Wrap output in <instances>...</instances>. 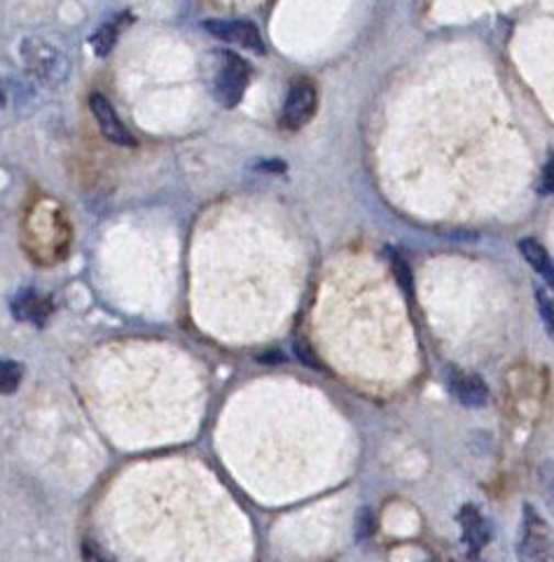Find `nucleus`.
<instances>
[{"label":"nucleus","instance_id":"1","mask_svg":"<svg viewBox=\"0 0 554 562\" xmlns=\"http://www.w3.org/2000/svg\"><path fill=\"white\" fill-rule=\"evenodd\" d=\"M22 61L33 78L45 87H62L70 75L66 49L47 37L29 35L22 43Z\"/></svg>","mask_w":554,"mask_h":562},{"label":"nucleus","instance_id":"2","mask_svg":"<svg viewBox=\"0 0 554 562\" xmlns=\"http://www.w3.org/2000/svg\"><path fill=\"white\" fill-rule=\"evenodd\" d=\"M514 549L520 562H554V530L541 509L529 502L522 507Z\"/></svg>","mask_w":554,"mask_h":562},{"label":"nucleus","instance_id":"3","mask_svg":"<svg viewBox=\"0 0 554 562\" xmlns=\"http://www.w3.org/2000/svg\"><path fill=\"white\" fill-rule=\"evenodd\" d=\"M248 82H251V66L239 54L225 52L215 75V87H213L215 101L225 108L239 105L248 89Z\"/></svg>","mask_w":554,"mask_h":562},{"label":"nucleus","instance_id":"4","mask_svg":"<svg viewBox=\"0 0 554 562\" xmlns=\"http://www.w3.org/2000/svg\"><path fill=\"white\" fill-rule=\"evenodd\" d=\"M319 108V91L311 80L300 78L295 80L288 89V97L281 110V126L286 131H300L304 128Z\"/></svg>","mask_w":554,"mask_h":562},{"label":"nucleus","instance_id":"5","mask_svg":"<svg viewBox=\"0 0 554 562\" xmlns=\"http://www.w3.org/2000/svg\"><path fill=\"white\" fill-rule=\"evenodd\" d=\"M201 26H204L207 33L218 37V41L239 45L255 54H265L261 29H257L253 22H246V19H207Z\"/></svg>","mask_w":554,"mask_h":562},{"label":"nucleus","instance_id":"6","mask_svg":"<svg viewBox=\"0 0 554 562\" xmlns=\"http://www.w3.org/2000/svg\"><path fill=\"white\" fill-rule=\"evenodd\" d=\"M450 395L466 408H483L489 404V385L475 371L450 369L447 371Z\"/></svg>","mask_w":554,"mask_h":562},{"label":"nucleus","instance_id":"7","mask_svg":"<svg viewBox=\"0 0 554 562\" xmlns=\"http://www.w3.org/2000/svg\"><path fill=\"white\" fill-rule=\"evenodd\" d=\"M89 108H91V115L97 117L101 134H103V138L108 143L120 145V147H134L136 145L134 134L124 126V122L120 120L113 103H110L103 97V93H91V97H89Z\"/></svg>","mask_w":554,"mask_h":562},{"label":"nucleus","instance_id":"8","mask_svg":"<svg viewBox=\"0 0 554 562\" xmlns=\"http://www.w3.org/2000/svg\"><path fill=\"white\" fill-rule=\"evenodd\" d=\"M458 528L461 535H464L466 547L470 549V553H483L489 541H491V522L485 516L483 509H477L475 504H464L458 512Z\"/></svg>","mask_w":554,"mask_h":562},{"label":"nucleus","instance_id":"9","mask_svg":"<svg viewBox=\"0 0 554 562\" xmlns=\"http://www.w3.org/2000/svg\"><path fill=\"white\" fill-rule=\"evenodd\" d=\"M12 313H14L16 321L31 323L35 327H43L52 315V302L38 292L24 290L12 299Z\"/></svg>","mask_w":554,"mask_h":562},{"label":"nucleus","instance_id":"10","mask_svg":"<svg viewBox=\"0 0 554 562\" xmlns=\"http://www.w3.org/2000/svg\"><path fill=\"white\" fill-rule=\"evenodd\" d=\"M520 252L524 257L527 265L539 273L550 288H554V259L550 257V252L541 246L535 238H522L520 240Z\"/></svg>","mask_w":554,"mask_h":562},{"label":"nucleus","instance_id":"11","mask_svg":"<svg viewBox=\"0 0 554 562\" xmlns=\"http://www.w3.org/2000/svg\"><path fill=\"white\" fill-rule=\"evenodd\" d=\"M118 37H120V22H110V24H103L97 33H91L89 45L99 59H106V56L115 49Z\"/></svg>","mask_w":554,"mask_h":562},{"label":"nucleus","instance_id":"12","mask_svg":"<svg viewBox=\"0 0 554 562\" xmlns=\"http://www.w3.org/2000/svg\"><path fill=\"white\" fill-rule=\"evenodd\" d=\"M24 381V364L5 360L0 362V395H12V392Z\"/></svg>","mask_w":554,"mask_h":562},{"label":"nucleus","instance_id":"13","mask_svg":"<svg viewBox=\"0 0 554 562\" xmlns=\"http://www.w3.org/2000/svg\"><path fill=\"white\" fill-rule=\"evenodd\" d=\"M539 488L547 512L554 518V460H545L539 467Z\"/></svg>","mask_w":554,"mask_h":562},{"label":"nucleus","instance_id":"14","mask_svg":"<svg viewBox=\"0 0 554 562\" xmlns=\"http://www.w3.org/2000/svg\"><path fill=\"white\" fill-rule=\"evenodd\" d=\"M535 304H539L543 327H545L550 339L554 341V292L545 290V288H539V290H535Z\"/></svg>","mask_w":554,"mask_h":562},{"label":"nucleus","instance_id":"15","mask_svg":"<svg viewBox=\"0 0 554 562\" xmlns=\"http://www.w3.org/2000/svg\"><path fill=\"white\" fill-rule=\"evenodd\" d=\"M295 352H298V358L307 364V367H311V369H323V362L317 358V355H313V350L307 346V344H302L300 339L295 341Z\"/></svg>","mask_w":554,"mask_h":562},{"label":"nucleus","instance_id":"16","mask_svg":"<svg viewBox=\"0 0 554 562\" xmlns=\"http://www.w3.org/2000/svg\"><path fill=\"white\" fill-rule=\"evenodd\" d=\"M391 261H394V271H396V276H398L400 288H408V290H410V288H412V276H410L408 265H405V259L394 257Z\"/></svg>","mask_w":554,"mask_h":562},{"label":"nucleus","instance_id":"17","mask_svg":"<svg viewBox=\"0 0 554 562\" xmlns=\"http://www.w3.org/2000/svg\"><path fill=\"white\" fill-rule=\"evenodd\" d=\"M373 522H375V518H373V512H369V509H363L361 512V518H358V537L363 539H367L369 535H373Z\"/></svg>","mask_w":554,"mask_h":562},{"label":"nucleus","instance_id":"18","mask_svg":"<svg viewBox=\"0 0 554 562\" xmlns=\"http://www.w3.org/2000/svg\"><path fill=\"white\" fill-rule=\"evenodd\" d=\"M82 558H85V562H110V560L101 553V549H99L97 544H91V541H87V544L82 547Z\"/></svg>","mask_w":554,"mask_h":562},{"label":"nucleus","instance_id":"19","mask_svg":"<svg viewBox=\"0 0 554 562\" xmlns=\"http://www.w3.org/2000/svg\"><path fill=\"white\" fill-rule=\"evenodd\" d=\"M543 190L554 194V157H550V161L543 168Z\"/></svg>","mask_w":554,"mask_h":562},{"label":"nucleus","instance_id":"20","mask_svg":"<svg viewBox=\"0 0 554 562\" xmlns=\"http://www.w3.org/2000/svg\"><path fill=\"white\" fill-rule=\"evenodd\" d=\"M5 103H8V97H5V85H3V80H0V108H5Z\"/></svg>","mask_w":554,"mask_h":562}]
</instances>
